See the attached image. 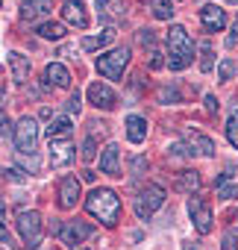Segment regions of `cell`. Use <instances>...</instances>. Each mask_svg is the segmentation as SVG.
I'll return each instance as SVG.
<instances>
[{"label": "cell", "mask_w": 238, "mask_h": 250, "mask_svg": "<svg viewBox=\"0 0 238 250\" xmlns=\"http://www.w3.org/2000/svg\"><path fill=\"white\" fill-rule=\"evenodd\" d=\"M191 62H194V42L188 39L185 27L171 24V30H168V62L165 65H171V71H182Z\"/></svg>", "instance_id": "1"}, {"label": "cell", "mask_w": 238, "mask_h": 250, "mask_svg": "<svg viewBox=\"0 0 238 250\" xmlns=\"http://www.w3.org/2000/svg\"><path fill=\"white\" fill-rule=\"evenodd\" d=\"M85 209L97 221H103L106 227H115L118 218H121V197H118L112 188H94L88 194V200H85Z\"/></svg>", "instance_id": "2"}, {"label": "cell", "mask_w": 238, "mask_h": 250, "mask_svg": "<svg viewBox=\"0 0 238 250\" xmlns=\"http://www.w3.org/2000/svg\"><path fill=\"white\" fill-rule=\"evenodd\" d=\"M130 65V47H115L103 56H97V71L106 77V80H118L124 77V68Z\"/></svg>", "instance_id": "3"}, {"label": "cell", "mask_w": 238, "mask_h": 250, "mask_svg": "<svg viewBox=\"0 0 238 250\" xmlns=\"http://www.w3.org/2000/svg\"><path fill=\"white\" fill-rule=\"evenodd\" d=\"M165 206V188L162 186H144L141 191H139V197H136V215L141 218V221H150L153 218V212L156 209H162Z\"/></svg>", "instance_id": "4"}, {"label": "cell", "mask_w": 238, "mask_h": 250, "mask_svg": "<svg viewBox=\"0 0 238 250\" xmlns=\"http://www.w3.org/2000/svg\"><path fill=\"white\" fill-rule=\"evenodd\" d=\"M15 224H18V232H21L24 244L27 247H39V241H41V215L36 209H21Z\"/></svg>", "instance_id": "5"}, {"label": "cell", "mask_w": 238, "mask_h": 250, "mask_svg": "<svg viewBox=\"0 0 238 250\" xmlns=\"http://www.w3.org/2000/svg\"><path fill=\"white\" fill-rule=\"evenodd\" d=\"M15 147L21 153H36V147H39V124H36V118L24 115L15 124Z\"/></svg>", "instance_id": "6"}, {"label": "cell", "mask_w": 238, "mask_h": 250, "mask_svg": "<svg viewBox=\"0 0 238 250\" xmlns=\"http://www.w3.org/2000/svg\"><path fill=\"white\" fill-rule=\"evenodd\" d=\"M188 215H191V224H194V229L200 235H209L212 232L215 218H212V209H209V203L203 197H191L188 200Z\"/></svg>", "instance_id": "7"}, {"label": "cell", "mask_w": 238, "mask_h": 250, "mask_svg": "<svg viewBox=\"0 0 238 250\" xmlns=\"http://www.w3.org/2000/svg\"><path fill=\"white\" fill-rule=\"evenodd\" d=\"M88 235H91V224H85V221H68V224H62V229H59L62 244H68L71 250H77Z\"/></svg>", "instance_id": "8"}, {"label": "cell", "mask_w": 238, "mask_h": 250, "mask_svg": "<svg viewBox=\"0 0 238 250\" xmlns=\"http://www.w3.org/2000/svg\"><path fill=\"white\" fill-rule=\"evenodd\" d=\"M182 136H185V147H188V153H191V156H194V153H200V156H215V145H212V139H206L203 133H197V130L185 127V130H182Z\"/></svg>", "instance_id": "9"}, {"label": "cell", "mask_w": 238, "mask_h": 250, "mask_svg": "<svg viewBox=\"0 0 238 250\" xmlns=\"http://www.w3.org/2000/svg\"><path fill=\"white\" fill-rule=\"evenodd\" d=\"M88 100L97 106V109H115L118 106V97H115V91L106 85V83H91L88 85Z\"/></svg>", "instance_id": "10"}, {"label": "cell", "mask_w": 238, "mask_h": 250, "mask_svg": "<svg viewBox=\"0 0 238 250\" xmlns=\"http://www.w3.org/2000/svg\"><path fill=\"white\" fill-rule=\"evenodd\" d=\"M200 21H203V27H206L209 33H220V30L226 27V12H223L220 6H215V3H206V6L200 9Z\"/></svg>", "instance_id": "11"}, {"label": "cell", "mask_w": 238, "mask_h": 250, "mask_svg": "<svg viewBox=\"0 0 238 250\" xmlns=\"http://www.w3.org/2000/svg\"><path fill=\"white\" fill-rule=\"evenodd\" d=\"M74 159V142L71 139H53L50 142V165L62 168Z\"/></svg>", "instance_id": "12"}, {"label": "cell", "mask_w": 238, "mask_h": 250, "mask_svg": "<svg viewBox=\"0 0 238 250\" xmlns=\"http://www.w3.org/2000/svg\"><path fill=\"white\" fill-rule=\"evenodd\" d=\"M77 200H79V180L77 177H62L59 180V206L74 209Z\"/></svg>", "instance_id": "13"}, {"label": "cell", "mask_w": 238, "mask_h": 250, "mask_svg": "<svg viewBox=\"0 0 238 250\" xmlns=\"http://www.w3.org/2000/svg\"><path fill=\"white\" fill-rule=\"evenodd\" d=\"M62 18H65V24H71L77 30L88 27V15H85V6L79 3V0H68V3L62 6Z\"/></svg>", "instance_id": "14"}, {"label": "cell", "mask_w": 238, "mask_h": 250, "mask_svg": "<svg viewBox=\"0 0 238 250\" xmlns=\"http://www.w3.org/2000/svg\"><path fill=\"white\" fill-rule=\"evenodd\" d=\"M100 171L109 177H121V150H118V145H106V150L100 153Z\"/></svg>", "instance_id": "15"}, {"label": "cell", "mask_w": 238, "mask_h": 250, "mask_svg": "<svg viewBox=\"0 0 238 250\" xmlns=\"http://www.w3.org/2000/svg\"><path fill=\"white\" fill-rule=\"evenodd\" d=\"M97 15L103 18V21H121L124 15H127V3L124 0H97Z\"/></svg>", "instance_id": "16"}, {"label": "cell", "mask_w": 238, "mask_h": 250, "mask_svg": "<svg viewBox=\"0 0 238 250\" xmlns=\"http://www.w3.org/2000/svg\"><path fill=\"white\" fill-rule=\"evenodd\" d=\"M50 9H53L50 0H24L21 3V18L24 21H36V18L50 15Z\"/></svg>", "instance_id": "17"}, {"label": "cell", "mask_w": 238, "mask_h": 250, "mask_svg": "<svg viewBox=\"0 0 238 250\" xmlns=\"http://www.w3.org/2000/svg\"><path fill=\"white\" fill-rule=\"evenodd\" d=\"M44 80L50 83V85H56V88H68L71 85V71L65 68V65H59V62H50L47 68H44Z\"/></svg>", "instance_id": "18"}, {"label": "cell", "mask_w": 238, "mask_h": 250, "mask_svg": "<svg viewBox=\"0 0 238 250\" xmlns=\"http://www.w3.org/2000/svg\"><path fill=\"white\" fill-rule=\"evenodd\" d=\"M47 139L53 142V139H71V133H74V127H71V118L68 115H56L50 124H47Z\"/></svg>", "instance_id": "19"}, {"label": "cell", "mask_w": 238, "mask_h": 250, "mask_svg": "<svg viewBox=\"0 0 238 250\" xmlns=\"http://www.w3.org/2000/svg\"><path fill=\"white\" fill-rule=\"evenodd\" d=\"M127 139L133 145H141L147 139V118H141V115H130L127 118Z\"/></svg>", "instance_id": "20"}, {"label": "cell", "mask_w": 238, "mask_h": 250, "mask_svg": "<svg viewBox=\"0 0 238 250\" xmlns=\"http://www.w3.org/2000/svg\"><path fill=\"white\" fill-rule=\"evenodd\" d=\"M9 68H12V77H15V83H27L30 80V56H24V53H9Z\"/></svg>", "instance_id": "21"}, {"label": "cell", "mask_w": 238, "mask_h": 250, "mask_svg": "<svg viewBox=\"0 0 238 250\" xmlns=\"http://www.w3.org/2000/svg\"><path fill=\"white\" fill-rule=\"evenodd\" d=\"M174 188H177V191H185V194H194V191L200 188V177H197V171H179Z\"/></svg>", "instance_id": "22"}, {"label": "cell", "mask_w": 238, "mask_h": 250, "mask_svg": "<svg viewBox=\"0 0 238 250\" xmlns=\"http://www.w3.org/2000/svg\"><path fill=\"white\" fill-rule=\"evenodd\" d=\"M112 39H115V27H109L103 36H85V39H82V50H97V47H106Z\"/></svg>", "instance_id": "23"}, {"label": "cell", "mask_w": 238, "mask_h": 250, "mask_svg": "<svg viewBox=\"0 0 238 250\" xmlns=\"http://www.w3.org/2000/svg\"><path fill=\"white\" fill-rule=\"evenodd\" d=\"M39 36L50 39V42H59V39H65V27L56 24V21H44V24H39Z\"/></svg>", "instance_id": "24"}, {"label": "cell", "mask_w": 238, "mask_h": 250, "mask_svg": "<svg viewBox=\"0 0 238 250\" xmlns=\"http://www.w3.org/2000/svg\"><path fill=\"white\" fill-rule=\"evenodd\" d=\"M153 15L159 21H171V15H174V0H153Z\"/></svg>", "instance_id": "25"}, {"label": "cell", "mask_w": 238, "mask_h": 250, "mask_svg": "<svg viewBox=\"0 0 238 250\" xmlns=\"http://www.w3.org/2000/svg\"><path fill=\"white\" fill-rule=\"evenodd\" d=\"M226 139H229V145L232 147H238V109L229 115V121H226Z\"/></svg>", "instance_id": "26"}, {"label": "cell", "mask_w": 238, "mask_h": 250, "mask_svg": "<svg viewBox=\"0 0 238 250\" xmlns=\"http://www.w3.org/2000/svg\"><path fill=\"white\" fill-rule=\"evenodd\" d=\"M232 74H235V62L226 56V59L218 65V80H232Z\"/></svg>", "instance_id": "27"}, {"label": "cell", "mask_w": 238, "mask_h": 250, "mask_svg": "<svg viewBox=\"0 0 238 250\" xmlns=\"http://www.w3.org/2000/svg\"><path fill=\"white\" fill-rule=\"evenodd\" d=\"M159 103H179V91H177V88H171V85L159 88Z\"/></svg>", "instance_id": "28"}, {"label": "cell", "mask_w": 238, "mask_h": 250, "mask_svg": "<svg viewBox=\"0 0 238 250\" xmlns=\"http://www.w3.org/2000/svg\"><path fill=\"white\" fill-rule=\"evenodd\" d=\"M79 156H82L85 162H94V156H97V147H94V139H91V136L82 142V153H79Z\"/></svg>", "instance_id": "29"}, {"label": "cell", "mask_w": 238, "mask_h": 250, "mask_svg": "<svg viewBox=\"0 0 238 250\" xmlns=\"http://www.w3.org/2000/svg\"><path fill=\"white\" fill-rule=\"evenodd\" d=\"M218 197H223V200H232V197H238V186H232V183H223V186H218Z\"/></svg>", "instance_id": "30"}, {"label": "cell", "mask_w": 238, "mask_h": 250, "mask_svg": "<svg viewBox=\"0 0 238 250\" xmlns=\"http://www.w3.org/2000/svg\"><path fill=\"white\" fill-rule=\"evenodd\" d=\"M212 65H215V59H212V47H209V44H203V59H200V71H212Z\"/></svg>", "instance_id": "31"}, {"label": "cell", "mask_w": 238, "mask_h": 250, "mask_svg": "<svg viewBox=\"0 0 238 250\" xmlns=\"http://www.w3.org/2000/svg\"><path fill=\"white\" fill-rule=\"evenodd\" d=\"M139 42H141L144 47L153 50V47H156V36H153V30H141V33H139Z\"/></svg>", "instance_id": "32"}, {"label": "cell", "mask_w": 238, "mask_h": 250, "mask_svg": "<svg viewBox=\"0 0 238 250\" xmlns=\"http://www.w3.org/2000/svg\"><path fill=\"white\" fill-rule=\"evenodd\" d=\"M147 65H150V71H159V68L165 65V59H162V53H159L156 47L150 50V59H147Z\"/></svg>", "instance_id": "33"}, {"label": "cell", "mask_w": 238, "mask_h": 250, "mask_svg": "<svg viewBox=\"0 0 238 250\" xmlns=\"http://www.w3.org/2000/svg\"><path fill=\"white\" fill-rule=\"evenodd\" d=\"M79 109H82V97H79V91H74L71 100H68V112H71V115H74V112L79 115Z\"/></svg>", "instance_id": "34"}, {"label": "cell", "mask_w": 238, "mask_h": 250, "mask_svg": "<svg viewBox=\"0 0 238 250\" xmlns=\"http://www.w3.org/2000/svg\"><path fill=\"white\" fill-rule=\"evenodd\" d=\"M235 241H238V232L229 229V232L223 235V250H235Z\"/></svg>", "instance_id": "35"}, {"label": "cell", "mask_w": 238, "mask_h": 250, "mask_svg": "<svg viewBox=\"0 0 238 250\" xmlns=\"http://www.w3.org/2000/svg\"><path fill=\"white\" fill-rule=\"evenodd\" d=\"M203 103H206V112H209V115H215V112H218V97H215V94H206V97H203Z\"/></svg>", "instance_id": "36"}, {"label": "cell", "mask_w": 238, "mask_h": 250, "mask_svg": "<svg viewBox=\"0 0 238 250\" xmlns=\"http://www.w3.org/2000/svg\"><path fill=\"white\" fill-rule=\"evenodd\" d=\"M9 133V118H6V109L0 106V136H6Z\"/></svg>", "instance_id": "37"}, {"label": "cell", "mask_w": 238, "mask_h": 250, "mask_svg": "<svg viewBox=\"0 0 238 250\" xmlns=\"http://www.w3.org/2000/svg\"><path fill=\"white\" fill-rule=\"evenodd\" d=\"M6 177H9L12 183H24V180H27L24 171H18V168H6Z\"/></svg>", "instance_id": "38"}, {"label": "cell", "mask_w": 238, "mask_h": 250, "mask_svg": "<svg viewBox=\"0 0 238 250\" xmlns=\"http://www.w3.org/2000/svg\"><path fill=\"white\" fill-rule=\"evenodd\" d=\"M226 44H229V47H235V44H238V21L232 24V33L226 36Z\"/></svg>", "instance_id": "39"}, {"label": "cell", "mask_w": 238, "mask_h": 250, "mask_svg": "<svg viewBox=\"0 0 238 250\" xmlns=\"http://www.w3.org/2000/svg\"><path fill=\"white\" fill-rule=\"evenodd\" d=\"M0 241H6V244H9V229H6L3 221H0Z\"/></svg>", "instance_id": "40"}, {"label": "cell", "mask_w": 238, "mask_h": 250, "mask_svg": "<svg viewBox=\"0 0 238 250\" xmlns=\"http://www.w3.org/2000/svg\"><path fill=\"white\" fill-rule=\"evenodd\" d=\"M82 180L85 183H94V171H82Z\"/></svg>", "instance_id": "41"}, {"label": "cell", "mask_w": 238, "mask_h": 250, "mask_svg": "<svg viewBox=\"0 0 238 250\" xmlns=\"http://www.w3.org/2000/svg\"><path fill=\"white\" fill-rule=\"evenodd\" d=\"M182 250H194V244H182Z\"/></svg>", "instance_id": "42"}, {"label": "cell", "mask_w": 238, "mask_h": 250, "mask_svg": "<svg viewBox=\"0 0 238 250\" xmlns=\"http://www.w3.org/2000/svg\"><path fill=\"white\" fill-rule=\"evenodd\" d=\"M0 3H3V0H0Z\"/></svg>", "instance_id": "43"}]
</instances>
